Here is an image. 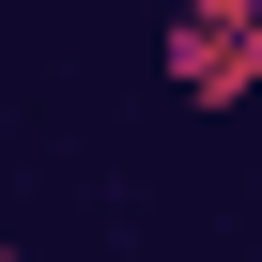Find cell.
Segmentation results:
<instances>
[{"instance_id": "obj_1", "label": "cell", "mask_w": 262, "mask_h": 262, "mask_svg": "<svg viewBox=\"0 0 262 262\" xmlns=\"http://www.w3.org/2000/svg\"><path fill=\"white\" fill-rule=\"evenodd\" d=\"M155 62L185 108H262V0H170Z\"/></svg>"}, {"instance_id": "obj_2", "label": "cell", "mask_w": 262, "mask_h": 262, "mask_svg": "<svg viewBox=\"0 0 262 262\" xmlns=\"http://www.w3.org/2000/svg\"><path fill=\"white\" fill-rule=\"evenodd\" d=\"M0 262H16V247H0Z\"/></svg>"}]
</instances>
